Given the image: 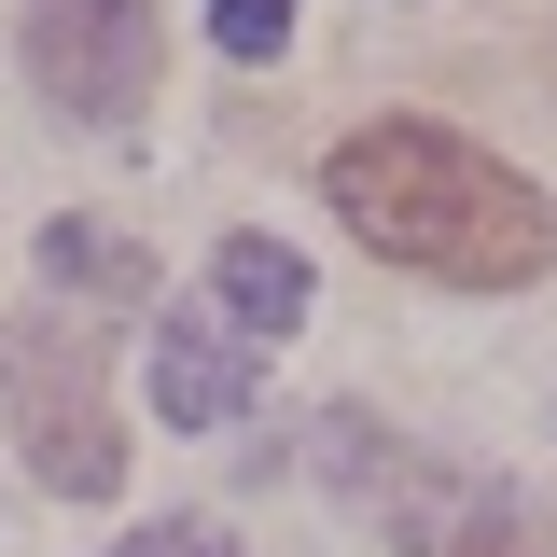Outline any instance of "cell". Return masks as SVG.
I'll list each match as a JSON object with an SVG mask.
<instances>
[{"label":"cell","mask_w":557,"mask_h":557,"mask_svg":"<svg viewBox=\"0 0 557 557\" xmlns=\"http://www.w3.org/2000/svg\"><path fill=\"white\" fill-rule=\"evenodd\" d=\"M321 196H335V223L362 251H391V265H418V278H460V293H516V278H544V251H557L544 196H530L502 153H474L460 126H418V112L335 139V153H321Z\"/></svg>","instance_id":"cell-1"},{"label":"cell","mask_w":557,"mask_h":557,"mask_svg":"<svg viewBox=\"0 0 557 557\" xmlns=\"http://www.w3.org/2000/svg\"><path fill=\"white\" fill-rule=\"evenodd\" d=\"M0 405H14V446L57 502H112L126 487V432L98 405V335L70 307H14L0 321Z\"/></svg>","instance_id":"cell-2"},{"label":"cell","mask_w":557,"mask_h":557,"mask_svg":"<svg viewBox=\"0 0 557 557\" xmlns=\"http://www.w3.org/2000/svg\"><path fill=\"white\" fill-rule=\"evenodd\" d=\"M153 42H168L153 0H28V70L70 126H126L153 98Z\"/></svg>","instance_id":"cell-3"},{"label":"cell","mask_w":557,"mask_h":557,"mask_svg":"<svg viewBox=\"0 0 557 557\" xmlns=\"http://www.w3.org/2000/svg\"><path fill=\"white\" fill-rule=\"evenodd\" d=\"M153 405L182 418V432H223V418L251 405V348L223 307H168L153 321Z\"/></svg>","instance_id":"cell-4"},{"label":"cell","mask_w":557,"mask_h":557,"mask_svg":"<svg viewBox=\"0 0 557 557\" xmlns=\"http://www.w3.org/2000/svg\"><path fill=\"white\" fill-rule=\"evenodd\" d=\"M209 307L237 321V348H265V335L307 321V265H293L278 237H223V251H209Z\"/></svg>","instance_id":"cell-5"},{"label":"cell","mask_w":557,"mask_h":557,"mask_svg":"<svg viewBox=\"0 0 557 557\" xmlns=\"http://www.w3.org/2000/svg\"><path fill=\"white\" fill-rule=\"evenodd\" d=\"M42 278H84V293H153L126 237H98V223H42Z\"/></svg>","instance_id":"cell-6"},{"label":"cell","mask_w":557,"mask_h":557,"mask_svg":"<svg viewBox=\"0 0 557 557\" xmlns=\"http://www.w3.org/2000/svg\"><path fill=\"white\" fill-rule=\"evenodd\" d=\"M209 42L223 57H278L293 42V0H209Z\"/></svg>","instance_id":"cell-7"},{"label":"cell","mask_w":557,"mask_h":557,"mask_svg":"<svg viewBox=\"0 0 557 557\" xmlns=\"http://www.w3.org/2000/svg\"><path fill=\"white\" fill-rule=\"evenodd\" d=\"M112 557H237L209 516H182V530H139V544H112Z\"/></svg>","instance_id":"cell-8"},{"label":"cell","mask_w":557,"mask_h":557,"mask_svg":"<svg viewBox=\"0 0 557 557\" xmlns=\"http://www.w3.org/2000/svg\"><path fill=\"white\" fill-rule=\"evenodd\" d=\"M474 557H516V544H474Z\"/></svg>","instance_id":"cell-9"}]
</instances>
